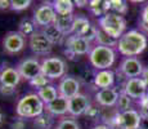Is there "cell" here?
Listing matches in <instances>:
<instances>
[{
  "mask_svg": "<svg viewBox=\"0 0 148 129\" xmlns=\"http://www.w3.org/2000/svg\"><path fill=\"white\" fill-rule=\"evenodd\" d=\"M148 38L140 30H129L117 40L116 49L124 57H136L147 49Z\"/></svg>",
  "mask_w": 148,
  "mask_h": 129,
  "instance_id": "cell-1",
  "label": "cell"
},
{
  "mask_svg": "<svg viewBox=\"0 0 148 129\" xmlns=\"http://www.w3.org/2000/svg\"><path fill=\"white\" fill-rule=\"evenodd\" d=\"M45 111V103L38 93H27L18 99L16 106V114L22 119H35Z\"/></svg>",
  "mask_w": 148,
  "mask_h": 129,
  "instance_id": "cell-2",
  "label": "cell"
},
{
  "mask_svg": "<svg viewBox=\"0 0 148 129\" xmlns=\"http://www.w3.org/2000/svg\"><path fill=\"white\" fill-rule=\"evenodd\" d=\"M88 57L94 70H110L116 62V50L112 47L95 44L89 52Z\"/></svg>",
  "mask_w": 148,
  "mask_h": 129,
  "instance_id": "cell-3",
  "label": "cell"
},
{
  "mask_svg": "<svg viewBox=\"0 0 148 129\" xmlns=\"http://www.w3.org/2000/svg\"><path fill=\"white\" fill-rule=\"evenodd\" d=\"M98 27L102 28L113 39H120L126 32V19L122 14L108 12L98 18Z\"/></svg>",
  "mask_w": 148,
  "mask_h": 129,
  "instance_id": "cell-4",
  "label": "cell"
},
{
  "mask_svg": "<svg viewBox=\"0 0 148 129\" xmlns=\"http://www.w3.org/2000/svg\"><path fill=\"white\" fill-rule=\"evenodd\" d=\"M67 72L66 61L61 57H47L41 61V74L49 80L62 79Z\"/></svg>",
  "mask_w": 148,
  "mask_h": 129,
  "instance_id": "cell-5",
  "label": "cell"
},
{
  "mask_svg": "<svg viewBox=\"0 0 148 129\" xmlns=\"http://www.w3.org/2000/svg\"><path fill=\"white\" fill-rule=\"evenodd\" d=\"M111 121L115 124L117 129H139L142 123V115L135 108H130L122 112L116 111Z\"/></svg>",
  "mask_w": 148,
  "mask_h": 129,
  "instance_id": "cell-6",
  "label": "cell"
},
{
  "mask_svg": "<svg viewBox=\"0 0 148 129\" xmlns=\"http://www.w3.org/2000/svg\"><path fill=\"white\" fill-rule=\"evenodd\" d=\"M64 45H66V56H71L70 58H73V57L77 56H85V54H89V52L92 50L93 45L89 40H86L82 36L79 35H70L66 38V41H64Z\"/></svg>",
  "mask_w": 148,
  "mask_h": 129,
  "instance_id": "cell-7",
  "label": "cell"
},
{
  "mask_svg": "<svg viewBox=\"0 0 148 129\" xmlns=\"http://www.w3.org/2000/svg\"><path fill=\"white\" fill-rule=\"evenodd\" d=\"M121 92L130 97L134 101H140L148 93V87L142 77H132V79H126L121 88Z\"/></svg>",
  "mask_w": 148,
  "mask_h": 129,
  "instance_id": "cell-8",
  "label": "cell"
},
{
  "mask_svg": "<svg viewBox=\"0 0 148 129\" xmlns=\"http://www.w3.org/2000/svg\"><path fill=\"white\" fill-rule=\"evenodd\" d=\"M1 47L5 53L17 54L26 47V38L19 31H9L1 40Z\"/></svg>",
  "mask_w": 148,
  "mask_h": 129,
  "instance_id": "cell-9",
  "label": "cell"
},
{
  "mask_svg": "<svg viewBox=\"0 0 148 129\" xmlns=\"http://www.w3.org/2000/svg\"><path fill=\"white\" fill-rule=\"evenodd\" d=\"M28 47L36 56H47L53 50L54 45L40 30H36L28 38Z\"/></svg>",
  "mask_w": 148,
  "mask_h": 129,
  "instance_id": "cell-10",
  "label": "cell"
},
{
  "mask_svg": "<svg viewBox=\"0 0 148 129\" xmlns=\"http://www.w3.org/2000/svg\"><path fill=\"white\" fill-rule=\"evenodd\" d=\"M16 68L18 70L22 79L30 81L39 74H41V61L36 57H28V58L22 59Z\"/></svg>",
  "mask_w": 148,
  "mask_h": 129,
  "instance_id": "cell-11",
  "label": "cell"
},
{
  "mask_svg": "<svg viewBox=\"0 0 148 129\" xmlns=\"http://www.w3.org/2000/svg\"><path fill=\"white\" fill-rule=\"evenodd\" d=\"M56 10H54L52 3H44L40 7H38L34 12L32 21L36 25V27H45L48 25L54 23L56 19Z\"/></svg>",
  "mask_w": 148,
  "mask_h": 129,
  "instance_id": "cell-12",
  "label": "cell"
},
{
  "mask_svg": "<svg viewBox=\"0 0 148 129\" xmlns=\"http://www.w3.org/2000/svg\"><path fill=\"white\" fill-rule=\"evenodd\" d=\"M144 70V66L136 57H125L121 61L119 72L126 79L132 77H140Z\"/></svg>",
  "mask_w": 148,
  "mask_h": 129,
  "instance_id": "cell-13",
  "label": "cell"
},
{
  "mask_svg": "<svg viewBox=\"0 0 148 129\" xmlns=\"http://www.w3.org/2000/svg\"><path fill=\"white\" fill-rule=\"evenodd\" d=\"M59 96L64 97V98H72L73 96L80 93L81 89V83L79 79L73 76H67L64 75L62 79H59V83L57 85Z\"/></svg>",
  "mask_w": 148,
  "mask_h": 129,
  "instance_id": "cell-14",
  "label": "cell"
},
{
  "mask_svg": "<svg viewBox=\"0 0 148 129\" xmlns=\"http://www.w3.org/2000/svg\"><path fill=\"white\" fill-rule=\"evenodd\" d=\"M90 105H92V101H90L89 96L84 93L76 94L72 98L68 99V115L72 117L82 116Z\"/></svg>",
  "mask_w": 148,
  "mask_h": 129,
  "instance_id": "cell-15",
  "label": "cell"
},
{
  "mask_svg": "<svg viewBox=\"0 0 148 129\" xmlns=\"http://www.w3.org/2000/svg\"><path fill=\"white\" fill-rule=\"evenodd\" d=\"M120 92L115 87L112 88H104V89H98V92L94 94V101L98 106L104 108H113L116 107V103L119 99Z\"/></svg>",
  "mask_w": 148,
  "mask_h": 129,
  "instance_id": "cell-16",
  "label": "cell"
},
{
  "mask_svg": "<svg viewBox=\"0 0 148 129\" xmlns=\"http://www.w3.org/2000/svg\"><path fill=\"white\" fill-rule=\"evenodd\" d=\"M116 83V75L112 70H99L95 72L94 79H93V84L94 87L99 89H104V88H112L115 87Z\"/></svg>",
  "mask_w": 148,
  "mask_h": 129,
  "instance_id": "cell-17",
  "label": "cell"
},
{
  "mask_svg": "<svg viewBox=\"0 0 148 129\" xmlns=\"http://www.w3.org/2000/svg\"><path fill=\"white\" fill-rule=\"evenodd\" d=\"M45 111L53 116H64L68 114V98L58 96L54 101L45 105Z\"/></svg>",
  "mask_w": 148,
  "mask_h": 129,
  "instance_id": "cell-18",
  "label": "cell"
},
{
  "mask_svg": "<svg viewBox=\"0 0 148 129\" xmlns=\"http://www.w3.org/2000/svg\"><path fill=\"white\" fill-rule=\"evenodd\" d=\"M21 75L18 70L14 67H1L0 68V84L9 85V87H17L21 81Z\"/></svg>",
  "mask_w": 148,
  "mask_h": 129,
  "instance_id": "cell-19",
  "label": "cell"
},
{
  "mask_svg": "<svg viewBox=\"0 0 148 129\" xmlns=\"http://www.w3.org/2000/svg\"><path fill=\"white\" fill-rule=\"evenodd\" d=\"M73 19H75L73 14H57L56 19H54V25L66 36H70V35H72Z\"/></svg>",
  "mask_w": 148,
  "mask_h": 129,
  "instance_id": "cell-20",
  "label": "cell"
},
{
  "mask_svg": "<svg viewBox=\"0 0 148 129\" xmlns=\"http://www.w3.org/2000/svg\"><path fill=\"white\" fill-rule=\"evenodd\" d=\"M41 32L44 34L45 36H47L48 39L52 41V44L53 45H56V44H62L63 41H66V38L67 36L64 35L63 32H62L61 30H59L58 27H57L54 23L52 25H48V26H45V27H41Z\"/></svg>",
  "mask_w": 148,
  "mask_h": 129,
  "instance_id": "cell-21",
  "label": "cell"
},
{
  "mask_svg": "<svg viewBox=\"0 0 148 129\" xmlns=\"http://www.w3.org/2000/svg\"><path fill=\"white\" fill-rule=\"evenodd\" d=\"M88 7H89L90 12L97 17H102L106 13L111 12L110 0H89Z\"/></svg>",
  "mask_w": 148,
  "mask_h": 129,
  "instance_id": "cell-22",
  "label": "cell"
},
{
  "mask_svg": "<svg viewBox=\"0 0 148 129\" xmlns=\"http://www.w3.org/2000/svg\"><path fill=\"white\" fill-rule=\"evenodd\" d=\"M90 27H92V23H90V21L86 17L81 16V14L75 16V19H73V28H72L73 35L84 36L85 34L89 31Z\"/></svg>",
  "mask_w": 148,
  "mask_h": 129,
  "instance_id": "cell-23",
  "label": "cell"
},
{
  "mask_svg": "<svg viewBox=\"0 0 148 129\" xmlns=\"http://www.w3.org/2000/svg\"><path fill=\"white\" fill-rule=\"evenodd\" d=\"M36 93H38V96L40 97L41 101L44 102L45 105H48L49 102L54 101V99L59 96L58 89H57V87L53 84H48V85H45V87L40 88V89H38Z\"/></svg>",
  "mask_w": 148,
  "mask_h": 129,
  "instance_id": "cell-24",
  "label": "cell"
},
{
  "mask_svg": "<svg viewBox=\"0 0 148 129\" xmlns=\"http://www.w3.org/2000/svg\"><path fill=\"white\" fill-rule=\"evenodd\" d=\"M52 5L57 14H73L75 9L72 0H53Z\"/></svg>",
  "mask_w": 148,
  "mask_h": 129,
  "instance_id": "cell-25",
  "label": "cell"
},
{
  "mask_svg": "<svg viewBox=\"0 0 148 129\" xmlns=\"http://www.w3.org/2000/svg\"><path fill=\"white\" fill-rule=\"evenodd\" d=\"M95 43L98 45H104V47H117V39H113L112 36H110L107 32H104L102 28L98 27L97 31V38Z\"/></svg>",
  "mask_w": 148,
  "mask_h": 129,
  "instance_id": "cell-26",
  "label": "cell"
},
{
  "mask_svg": "<svg viewBox=\"0 0 148 129\" xmlns=\"http://www.w3.org/2000/svg\"><path fill=\"white\" fill-rule=\"evenodd\" d=\"M34 124L38 129H50L53 124V115L44 111L41 115H39L38 117L34 119Z\"/></svg>",
  "mask_w": 148,
  "mask_h": 129,
  "instance_id": "cell-27",
  "label": "cell"
},
{
  "mask_svg": "<svg viewBox=\"0 0 148 129\" xmlns=\"http://www.w3.org/2000/svg\"><path fill=\"white\" fill-rule=\"evenodd\" d=\"M18 31L25 36V38H30V36L36 31V25L34 23V21H31V19L23 18L21 22H19Z\"/></svg>",
  "mask_w": 148,
  "mask_h": 129,
  "instance_id": "cell-28",
  "label": "cell"
},
{
  "mask_svg": "<svg viewBox=\"0 0 148 129\" xmlns=\"http://www.w3.org/2000/svg\"><path fill=\"white\" fill-rule=\"evenodd\" d=\"M132 106H133V99L130 98L127 94H125L124 92L120 90L117 103H116V110H117V112H122V111L130 110V108H132Z\"/></svg>",
  "mask_w": 148,
  "mask_h": 129,
  "instance_id": "cell-29",
  "label": "cell"
},
{
  "mask_svg": "<svg viewBox=\"0 0 148 129\" xmlns=\"http://www.w3.org/2000/svg\"><path fill=\"white\" fill-rule=\"evenodd\" d=\"M56 129H80V124H79L72 116L63 117V119H61L58 121Z\"/></svg>",
  "mask_w": 148,
  "mask_h": 129,
  "instance_id": "cell-30",
  "label": "cell"
},
{
  "mask_svg": "<svg viewBox=\"0 0 148 129\" xmlns=\"http://www.w3.org/2000/svg\"><path fill=\"white\" fill-rule=\"evenodd\" d=\"M111 12H115L124 16L127 12V0H110Z\"/></svg>",
  "mask_w": 148,
  "mask_h": 129,
  "instance_id": "cell-31",
  "label": "cell"
},
{
  "mask_svg": "<svg viewBox=\"0 0 148 129\" xmlns=\"http://www.w3.org/2000/svg\"><path fill=\"white\" fill-rule=\"evenodd\" d=\"M32 4V0H12L10 1V9L16 10V12H22L30 8Z\"/></svg>",
  "mask_w": 148,
  "mask_h": 129,
  "instance_id": "cell-32",
  "label": "cell"
},
{
  "mask_svg": "<svg viewBox=\"0 0 148 129\" xmlns=\"http://www.w3.org/2000/svg\"><path fill=\"white\" fill-rule=\"evenodd\" d=\"M139 30L147 35L148 34V4L144 5L140 13V19H139Z\"/></svg>",
  "mask_w": 148,
  "mask_h": 129,
  "instance_id": "cell-33",
  "label": "cell"
},
{
  "mask_svg": "<svg viewBox=\"0 0 148 129\" xmlns=\"http://www.w3.org/2000/svg\"><path fill=\"white\" fill-rule=\"evenodd\" d=\"M50 80L48 79L45 75H42V74H39L36 77H34L32 80H30V84L32 85L34 88H36V89H40V88L45 87V85L49 84Z\"/></svg>",
  "mask_w": 148,
  "mask_h": 129,
  "instance_id": "cell-34",
  "label": "cell"
},
{
  "mask_svg": "<svg viewBox=\"0 0 148 129\" xmlns=\"http://www.w3.org/2000/svg\"><path fill=\"white\" fill-rule=\"evenodd\" d=\"M138 111L142 115V117H147L148 119V94L143 99L139 101V110Z\"/></svg>",
  "mask_w": 148,
  "mask_h": 129,
  "instance_id": "cell-35",
  "label": "cell"
},
{
  "mask_svg": "<svg viewBox=\"0 0 148 129\" xmlns=\"http://www.w3.org/2000/svg\"><path fill=\"white\" fill-rule=\"evenodd\" d=\"M86 117H89V119H92V120H94V119H97L99 115H101V111H99V108H97L94 105H90L89 106V108H88L86 111H85V114H84Z\"/></svg>",
  "mask_w": 148,
  "mask_h": 129,
  "instance_id": "cell-36",
  "label": "cell"
},
{
  "mask_svg": "<svg viewBox=\"0 0 148 129\" xmlns=\"http://www.w3.org/2000/svg\"><path fill=\"white\" fill-rule=\"evenodd\" d=\"M0 94L3 97H12L16 94V87H9V85L0 84Z\"/></svg>",
  "mask_w": 148,
  "mask_h": 129,
  "instance_id": "cell-37",
  "label": "cell"
},
{
  "mask_svg": "<svg viewBox=\"0 0 148 129\" xmlns=\"http://www.w3.org/2000/svg\"><path fill=\"white\" fill-rule=\"evenodd\" d=\"M10 129H26V124H25V119L18 117L17 120L10 124Z\"/></svg>",
  "mask_w": 148,
  "mask_h": 129,
  "instance_id": "cell-38",
  "label": "cell"
},
{
  "mask_svg": "<svg viewBox=\"0 0 148 129\" xmlns=\"http://www.w3.org/2000/svg\"><path fill=\"white\" fill-rule=\"evenodd\" d=\"M72 1L75 4V7H77V8L88 7V4H89V0H72Z\"/></svg>",
  "mask_w": 148,
  "mask_h": 129,
  "instance_id": "cell-39",
  "label": "cell"
},
{
  "mask_svg": "<svg viewBox=\"0 0 148 129\" xmlns=\"http://www.w3.org/2000/svg\"><path fill=\"white\" fill-rule=\"evenodd\" d=\"M10 1L12 0H0V9H10Z\"/></svg>",
  "mask_w": 148,
  "mask_h": 129,
  "instance_id": "cell-40",
  "label": "cell"
},
{
  "mask_svg": "<svg viewBox=\"0 0 148 129\" xmlns=\"http://www.w3.org/2000/svg\"><path fill=\"white\" fill-rule=\"evenodd\" d=\"M142 79L146 81V84H147V87H148V67H144V70H143V72H142Z\"/></svg>",
  "mask_w": 148,
  "mask_h": 129,
  "instance_id": "cell-41",
  "label": "cell"
},
{
  "mask_svg": "<svg viewBox=\"0 0 148 129\" xmlns=\"http://www.w3.org/2000/svg\"><path fill=\"white\" fill-rule=\"evenodd\" d=\"M139 129H148V119H147V117H142L140 128H139Z\"/></svg>",
  "mask_w": 148,
  "mask_h": 129,
  "instance_id": "cell-42",
  "label": "cell"
},
{
  "mask_svg": "<svg viewBox=\"0 0 148 129\" xmlns=\"http://www.w3.org/2000/svg\"><path fill=\"white\" fill-rule=\"evenodd\" d=\"M93 129H112V128H111L108 124H98V125H95Z\"/></svg>",
  "mask_w": 148,
  "mask_h": 129,
  "instance_id": "cell-43",
  "label": "cell"
},
{
  "mask_svg": "<svg viewBox=\"0 0 148 129\" xmlns=\"http://www.w3.org/2000/svg\"><path fill=\"white\" fill-rule=\"evenodd\" d=\"M4 112H3V110L0 108V125H3V123H4Z\"/></svg>",
  "mask_w": 148,
  "mask_h": 129,
  "instance_id": "cell-44",
  "label": "cell"
},
{
  "mask_svg": "<svg viewBox=\"0 0 148 129\" xmlns=\"http://www.w3.org/2000/svg\"><path fill=\"white\" fill-rule=\"evenodd\" d=\"M127 1L133 3V4H140V3H144L146 0H127Z\"/></svg>",
  "mask_w": 148,
  "mask_h": 129,
  "instance_id": "cell-45",
  "label": "cell"
}]
</instances>
